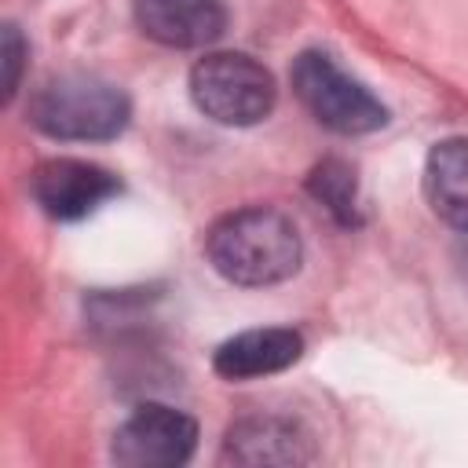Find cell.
Wrapping results in <instances>:
<instances>
[{
    "instance_id": "6da1fadb",
    "label": "cell",
    "mask_w": 468,
    "mask_h": 468,
    "mask_svg": "<svg viewBox=\"0 0 468 468\" xmlns=\"http://www.w3.org/2000/svg\"><path fill=\"white\" fill-rule=\"evenodd\" d=\"M208 263L234 285L263 289L292 278L303 263V241L296 223L267 205L238 208L216 219L205 234Z\"/></svg>"
},
{
    "instance_id": "7a4b0ae2",
    "label": "cell",
    "mask_w": 468,
    "mask_h": 468,
    "mask_svg": "<svg viewBox=\"0 0 468 468\" xmlns=\"http://www.w3.org/2000/svg\"><path fill=\"white\" fill-rule=\"evenodd\" d=\"M26 113L29 124L48 139L106 143L128 128L132 99L95 73H62L29 95Z\"/></svg>"
},
{
    "instance_id": "3957f363",
    "label": "cell",
    "mask_w": 468,
    "mask_h": 468,
    "mask_svg": "<svg viewBox=\"0 0 468 468\" xmlns=\"http://www.w3.org/2000/svg\"><path fill=\"white\" fill-rule=\"evenodd\" d=\"M190 99L208 121L227 128H249L274 110L278 88L271 69L252 55L212 51L190 69Z\"/></svg>"
},
{
    "instance_id": "277c9868",
    "label": "cell",
    "mask_w": 468,
    "mask_h": 468,
    "mask_svg": "<svg viewBox=\"0 0 468 468\" xmlns=\"http://www.w3.org/2000/svg\"><path fill=\"white\" fill-rule=\"evenodd\" d=\"M289 80L303 110L336 135H369L388 124V106L325 51H300Z\"/></svg>"
},
{
    "instance_id": "5b68a950",
    "label": "cell",
    "mask_w": 468,
    "mask_h": 468,
    "mask_svg": "<svg viewBox=\"0 0 468 468\" xmlns=\"http://www.w3.org/2000/svg\"><path fill=\"white\" fill-rule=\"evenodd\" d=\"M194 417L165 402H146L113 431L110 457L124 468H176L194 457Z\"/></svg>"
},
{
    "instance_id": "8992f818",
    "label": "cell",
    "mask_w": 468,
    "mask_h": 468,
    "mask_svg": "<svg viewBox=\"0 0 468 468\" xmlns=\"http://www.w3.org/2000/svg\"><path fill=\"white\" fill-rule=\"evenodd\" d=\"M29 194L44 216L58 223H73V219L91 216L113 194H121V183L102 165H91L80 157H51L33 168Z\"/></svg>"
},
{
    "instance_id": "52a82bcc",
    "label": "cell",
    "mask_w": 468,
    "mask_h": 468,
    "mask_svg": "<svg viewBox=\"0 0 468 468\" xmlns=\"http://www.w3.org/2000/svg\"><path fill=\"white\" fill-rule=\"evenodd\" d=\"M219 461L227 464H307L314 439L289 417H241L227 428Z\"/></svg>"
},
{
    "instance_id": "ba28073f",
    "label": "cell",
    "mask_w": 468,
    "mask_h": 468,
    "mask_svg": "<svg viewBox=\"0 0 468 468\" xmlns=\"http://www.w3.org/2000/svg\"><path fill=\"white\" fill-rule=\"evenodd\" d=\"M139 29L165 48H205L227 29L223 0H135Z\"/></svg>"
},
{
    "instance_id": "9c48e42d",
    "label": "cell",
    "mask_w": 468,
    "mask_h": 468,
    "mask_svg": "<svg viewBox=\"0 0 468 468\" xmlns=\"http://www.w3.org/2000/svg\"><path fill=\"white\" fill-rule=\"evenodd\" d=\"M300 355H303V336L296 329H282V325L245 329L216 347L212 369L227 380H252L289 369Z\"/></svg>"
},
{
    "instance_id": "30bf717a",
    "label": "cell",
    "mask_w": 468,
    "mask_h": 468,
    "mask_svg": "<svg viewBox=\"0 0 468 468\" xmlns=\"http://www.w3.org/2000/svg\"><path fill=\"white\" fill-rule=\"evenodd\" d=\"M424 197L442 223L468 230V139H442L428 150Z\"/></svg>"
},
{
    "instance_id": "8fae6325",
    "label": "cell",
    "mask_w": 468,
    "mask_h": 468,
    "mask_svg": "<svg viewBox=\"0 0 468 468\" xmlns=\"http://www.w3.org/2000/svg\"><path fill=\"white\" fill-rule=\"evenodd\" d=\"M307 190L314 194V201H322V205L333 212V219H336V223H344V227L358 223V201H355V168H351V165H344V161H336V157L322 161V165L311 172Z\"/></svg>"
},
{
    "instance_id": "7c38bea8",
    "label": "cell",
    "mask_w": 468,
    "mask_h": 468,
    "mask_svg": "<svg viewBox=\"0 0 468 468\" xmlns=\"http://www.w3.org/2000/svg\"><path fill=\"white\" fill-rule=\"evenodd\" d=\"M22 55L26 44L18 37V26H4V99H11L18 91V77H22Z\"/></svg>"
}]
</instances>
